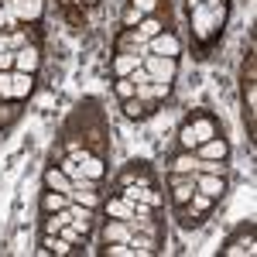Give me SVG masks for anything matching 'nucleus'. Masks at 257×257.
<instances>
[{"label": "nucleus", "mask_w": 257, "mask_h": 257, "mask_svg": "<svg viewBox=\"0 0 257 257\" xmlns=\"http://www.w3.org/2000/svg\"><path fill=\"white\" fill-rule=\"evenodd\" d=\"M106 213H110V216H117V219H131L134 216V206H131V199H110V202H106Z\"/></svg>", "instance_id": "nucleus-10"}, {"label": "nucleus", "mask_w": 257, "mask_h": 257, "mask_svg": "<svg viewBox=\"0 0 257 257\" xmlns=\"http://www.w3.org/2000/svg\"><path fill=\"white\" fill-rule=\"evenodd\" d=\"M82 175H86V178H93V182H99V178H103V161L89 155V158L82 161Z\"/></svg>", "instance_id": "nucleus-20"}, {"label": "nucleus", "mask_w": 257, "mask_h": 257, "mask_svg": "<svg viewBox=\"0 0 257 257\" xmlns=\"http://www.w3.org/2000/svg\"><path fill=\"white\" fill-rule=\"evenodd\" d=\"M0 28H4V7H0Z\"/></svg>", "instance_id": "nucleus-34"}, {"label": "nucleus", "mask_w": 257, "mask_h": 257, "mask_svg": "<svg viewBox=\"0 0 257 257\" xmlns=\"http://www.w3.org/2000/svg\"><path fill=\"white\" fill-rule=\"evenodd\" d=\"M127 243H131L134 257H138V254H155V240H151V233H144V237H134V233H131Z\"/></svg>", "instance_id": "nucleus-16"}, {"label": "nucleus", "mask_w": 257, "mask_h": 257, "mask_svg": "<svg viewBox=\"0 0 257 257\" xmlns=\"http://www.w3.org/2000/svg\"><path fill=\"white\" fill-rule=\"evenodd\" d=\"M199 148H202V158H209V161H223V158H226V151H230L223 138H219V141H216V138H209V141H202Z\"/></svg>", "instance_id": "nucleus-9"}, {"label": "nucleus", "mask_w": 257, "mask_h": 257, "mask_svg": "<svg viewBox=\"0 0 257 257\" xmlns=\"http://www.w3.org/2000/svg\"><path fill=\"white\" fill-rule=\"evenodd\" d=\"M69 158H76L82 165V161L89 158V151H86V148H79V144H69Z\"/></svg>", "instance_id": "nucleus-27"}, {"label": "nucleus", "mask_w": 257, "mask_h": 257, "mask_svg": "<svg viewBox=\"0 0 257 257\" xmlns=\"http://www.w3.org/2000/svg\"><path fill=\"white\" fill-rule=\"evenodd\" d=\"M223 175H206V172H196V192H202V196H209V199H216L223 196Z\"/></svg>", "instance_id": "nucleus-3"}, {"label": "nucleus", "mask_w": 257, "mask_h": 257, "mask_svg": "<svg viewBox=\"0 0 257 257\" xmlns=\"http://www.w3.org/2000/svg\"><path fill=\"white\" fill-rule=\"evenodd\" d=\"M69 216H72V226L86 237V233H89V226H93V223H89V219H93V209H86V206H79V202H76V206L69 202Z\"/></svg>", "instance_id": "nucleus-7"}, {"label": "nucleus", "mask_w": 257, "mask_h": 257, "mask_svg": "<svg viewBox=\"0 0 257 257\" xmlns=\"http://www.w3.org/2000/svg\"><path fill=\"white\" fill-rule=\"evenodd\" d=\"M123 113H127V117H131V120H141V117H144V113H148V110H144V103H141L138 96H131V99H127V103H123Z\"/></svg>", "instance_id": "nucleus-21"}, {"label": "nucleus", "mask_w": 257, "mask_h": 257, "mask_svg": "<svg viewBox=\"0 0 257 257\" xmlns=\"http://www.w3.org/2000/svg\"><path fill=\"white\" fill-rule=\"evenodd\" d=\"M59 237H62V240H69V243H79L82 233L76 230V226H72V223H69V226H62V230H59Z\"/></svg>", "instance_id": "nucleus-26"}, {"label": "nucleus", "mask_w": 257, "mask_h": 257, "mask_svg": "<svg viewBox=\"0 0 257 257\" xmlns=\"http://www.w3.org/2000/svg\"><path fill=\"white\" fill-rule=\"evenodd\" d=\"M138 65H141V55H138V52H134V55H117V62H113V69H117L120 79H123V76H131Z\"/></svg>", "instance_id": "nucleus-13"}, {"label": "nucleus", "mask_w": 257, "mask_h": 257, "mask_svg": "<svg viewBox=\"0 0 257 257\" xmlns=\"http://www.w3.org/2000/svg\"><path fill=\"white\" fill-rule=\"evenodd\" d=\"M0 96L11 99V76H7V72H0Z\"/></svg>", "instance_id": "nucleus-30"}, {"label": "nucleus", "mask_w": 257, "mask_h": 257, "mask_svg": "<svg viewBox=\"0 0 257 257\" xmlns=\"http://www.w3.org/2000/svg\"><path fill=\"white\" fill-rule=\"evenodd\" d=\"M65 206H69L65 192H45V199H41V209H45V213H59Z\"/></svg>", "instance_id": "nucleus-14"}, {"label": "nucleus", "mask_w": 257, "mask_h": 257, "mask_svg": "<svg viewBox=\"0 0 257 257\" xmlns=\"http://www.w3.org/2000/svg\"><path fill=\"white\" fill-rule=\"evenodd\" d=\"M141 18H144V14H141L138 7H131V11L123 14V24H127V28H134V24H141Z\"/></svg>", "instance_id": "nucleus-28"}, {"label": "nucleus", "mask_w": 257, "mask_h": 257, "mask_svg": "<svg viewBox=\"0 0 257 257\" xmlns=\"http://www.w3.org/2000/svg\"><path fill=\"white\" fill-rule=\"evenodd\" d=\"M69 223H72L69 206H65V209H59V213H48V219H45V233H59L62 226H69Z\"/></svg>", "instance_id": "nucleus-11"}, {"label": "nucleus", "mask_w": 257, "mask_h": 257, "mask_svg": "<svg viewBox=\"0 0 257 257\" xmlns=\"http://www.w3.org/2000/svg\"><path fill=\"white\" fill-rule=\"evenodd\" d=\"M117 96H120V99H131V96H138V86H134V82L127 79V76H123V79L117 82Z\"/></svg>", "instance_id": "nucleus-23"}, {"label": "nucleus", "mask_w": 257, "mask_h": 257, "mask_svg": "<svg viewBox=\"0 0 257 257\" xmlns=\"http://www.w3.org/2000/svg\"><path fill=\"white\" fill-rule=\"evenodd\" d=\"M226 254H230V257H240V254H254V240H247V243H237V247H226Z\"/></svg>", "instance_id": "nucleus-25"}, {"label": "nucleus", "mask_w": 257, "mask_h": 257, "mask_svg": "<svg viewBox=\"0 0 257 257\" xmlns=\"http://www.w3.org/2000/svg\"><path fill=\"white\" fill-rule=\"evenodd\" d=\"M18 21H38L41 18V0H11Z\"/></svg>", "instance_id": "nucleus-6"}, {"label": "nucleus", "mask_w": 257, "mask_h": 257, "mask_svg": "<svg viewBox=\"0 0 257 257\" xmlns=\"http://www.w3.org/2000/svg\"><path fill=\"white\" fill-rule=\"evenodd\" d=\"M141 65L151 76V82H172L175 76V59H168V55H144Z\"/></svg>", "instance_id": "nucleus-1"}, {"label": "nucleus", "mask_w": 257, "mask_h": 257, "mask_svg": "<svg viewBox=\"0 0 257 257\" xmlns=\"http://www.w3.org/2000/svg\"><path fill=\"white\" fill-rule=\"evenodd\" d=\"M31 93V76L28 72H18V76H11V99H21Z\"/></svg>", "instance_id": "nucleus-12"}, {"label": "nucleus", "mask_w": 257, "mask_h": 257, "mask_svg": "<svg viewBox=\"0 0 257 257\" xmlns=\"http://www.w3.org/2000/svg\"><path fill=\"white\" fill-rule=\"evenodd\" d=\"M172 172H199V158L192 151H185V155H178V158L172 161Z\"/></svg>", "instance_id": "nucleus-18"}, {"label": "nucleus", "mask_w": 257, "mask_h": 257, "mask_svg": "<svg viewBox=\"0 0 257 257\" xmlns=\"http://www.w3.org/2000/svg\"><path fill=\"white\" fill-rule=\"evenodd\" d=\"M14 69H18V72H28V76H31V72L38 69V52H35L31 45H24L21 52H14Z\"/></svg>", "instance_id": "nucleus-4"}, {"label": "nucleus", "mask_w": 257, "mask_h": 257, "mask_svg": "<svg viewBox=\"0 0 257 257\" xmlns=\"http://www.w3.org/2000/svg\"><path fill=\"white\" fill-rule=\"evenodd\" d=\"M189 4H192V7H199V4H206V0H189Z\"/></svg>", "instance_id": "nucleus-33"}, {"label": "nucleus", "mask_w": 257, "mask_h": 257, "mask_svg": "<svg viewBox=\"0 0 257 257\" xmlns=\"http://www.w3.org/2000/svg\"><path fill=\"white\" fill-rule=\"evenodd\" d=\"M4 48H7V38H4V35H0V52H4Z\"/></svg>", "instance_id": "nucleus-32"}, {"label": "nucleus", "mask_w": 257, "mask_h": 257, "mask_svg": "<svg viewBox=\"0 0 257 257\" xmlns=\"http://www.w3.org/2000/svg\"><path fill=\"white\" fill-rule=\"evenodd\" d=\"M106 254L110 257H134L131 243H106Z\"/></svg>", "instance_id": "nucleus-24"}, {"label": "nucleus", "mask_w": 257, "mask_h": 257, "mask_svg": "<svg viewBox=\"0 0 257 257\" xmlns=\"http://www.w3.org/2000/svg\"><path fill=\"white\" fill-rule=\"evenodd\" d=\"M178 38L172 35V31H158L155 38H148V52H155V55H168V59H175L178 55Z\"/></svg>", "instance_id": "nucleus-2"}, {"label": "nucleus", "mask_w": 257, "mask_h": 257, "mask_svg": "<svg viewBox=\"0 0 257 257\" xmlns=\"http://www.w3.org/2000/svg\"><path fill=\"white\" fill-rule=\"evenodd\" d=\"M45 185H48L52 192H65V196L72 192V178L65 175L62 168H48V172H45Z\"/></svg>", "instance_id": "nucleus-5"}, {"label": "nucleus", "mask_w": 257, "mask_h": 257, "mask_svg": "<svg viewBox=\"0 0 257 257\" xmlns=\"http://www.w3.org/2000/svg\"><path fill=\"white\" fill-rule=\"evenodd\" d=\"M11 65H14V52H7V48H4V52H0V72H7Z\"/></svg>", "instance_id": "nucleus-29"}, {"label": "nucleus", "mask_w": 257, "mask_h": 257, "mask_svg": "<svg viewBox=\"0 0 257 257\" xmlns=\"http://www.w3.org/2000/svg\"><path fill=\"white\" fill-rule=\"evenodd\" d=\"M158 31H161V24H158L155 18H141V24L134 28V35H138V41H148V38H155Z\"/></svg>", "instance_id": "nucleus-15"}, {"label": "nucleus", "mask_w": 257, "mask_h": 257, "mask_svg": "<svg viewBox=\"0 0 257 257\" xmlns=\"http://www.w3.org/2000/svg\"><path fill=\"white\" fill-rule=\"evenodd\" d=\"M69 196H72V202H79V206H86V209H96L99 206V199L93 196V189H76V185H72Z\"/></svg>", "instance_id": "nucleus-17"}, {"label": "nucleus", "mask_w": 257, "mask_h": 257, "mask_svg": "<svg viewBox=\"0 0 257 257\" xmlns=\"http://www.w3.org/2000/svg\"><path fill=\"white\" fill-rule=\"evenodd\" d=\"M134 7H138L141 14H151L155 11V0H134Z\"/></svg>", "instance_id": "nucleus-31"}, {"label": "nucleus", "mask_w": 257, "mask_h": 257, "mask_svg": "<svg viewBox=\"0 0 257 257\" xmlns=\"http://www.w3.org/2000/svg\"><path fill=\"white\" fill-rule=\"evenodd\" d=\"M4 4H11V0H0V7H4Z\"/></svg>", "instance_id": "nucleus-35"}, {"label": "nucleus", "mask_w": 257, "mask_h": 257, "mask_svg": "<svg viewBox=\"0 0 257 257\" xmlns=\"http://www.w3.org/2000/svg\"><path fill=\"white\" fill-rule=\"evenodd\" d=\"M178 141H182V148H185V151H192V148H199V138H196V131H192V123H185V127H182V134H178Z\"/></svg>", "instance_id": "nucleus-22"}, {"label": "nucleus", "mask_w": 257, "mask_h": 257, "mask_svg": "<svg viewBox=\"0 0 257 257\" xmlns=\"http://www.w3.org/2000/svg\"><path fill=\"white\" fill-rule=\"evenodd\" d=\"M192 131H196L199 144H202V141H209V138H216V127H213V120H192Z\"/></svg>", "instance_id": "nucleus-19"}, {"label": "nucleus", "mask_w": 257, "mask_h": 257, "mask_svg": "<svg viewBox=\"0 0 257 257\" xmlns=\"http://www.w3.org/2000/svg\"><path fill=\"white\" fill-rule=\"evenodd\" d=\"M103 240H106V243H127V240H131V223H127V219L110 223V226L103 230Z\"/></svg>", "instance_id": "nucleus-8"}]
</instances>
